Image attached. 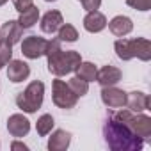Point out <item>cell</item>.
Segmentation results:
<instances>
[{
    "mask_svg": "<svg viewBox=\"0 0 151 151\" xmlns=\"http://www.w3.org/2000/svg\"><path fill=\"white\" fill-rule=\"evenodd\" d=\"M7 2H9V0H0V7H2L4 4H7Z\"/></svg>",
    "mask_w": 151,
    "mask_h": 151,
    "instance_id": "28",
    "label": "cell"
},
{
    "mask_svg": "<svg viewBox=\"0 0 151 151\" xmlns=\"http://www.w3.org/2000/svg\"><path fill=\"white\" fill-rule=\"evenodd\" d=\"M107 27V18L103 13H100L98 9L96 11H87L86 18H84V29L91 34H98L101 32L103 29Z\"/></svg>",
    "mask_w": 151,
    "mask_h": 151,
    "instance_id": "13",
    "label": "cell"
},
{
    "mask_svg": "<svg viewBox=\"0 0 151 151\" xmlns=\"http://www.w3.org/2000/svg\"><path fill=\"white\" fill-rule=\"evenodd\" d=\"M53 126H55L53 117H52L50 114H43V116L37 119V123H36V132H37L39 137H46V135L52 133Z\"/></svg>",
    "mask_w": 151,
    "mask_h": 151,
    "instance_id": "22",
    "label": "cell"
},
{
    "mask_svg": "<svg viewBox=\"0 0 151 151\" xmlns=\"http://www.w3.org/2000/svg\"><path fill=\"white\" fill-rule=\"evenodd\" d=\"M126 4L135 11H149L151 9V0H126Z\"/></svg>",
    "mask_w": 151,
    "mask_h": 151,
    "instance_id": "24",
    "label": "cell"
},
{
    "mask_svg": "<svg viewBox=\"0 0 151 151\" xmlns=\"http://www.w3.org/2000/svg\"><path fill=\"white\" fill-rule=\"evenodd\" d=\"M123 78V71L116 66H103L101 69H98L96 73V82L101 86V87H110V86H116L119 84Z\"/></svg>",
    "mask_w": 151,
    "mask_h": 151,
    "instance_id": "11",
    "label": "cell"
},
{
    "mask_svg": "<svg viewBox=\"0 0 151 151\" xmlns=\"http://www.w3.org/2000/svg\"><path fill=\"white\" fill-rule=\"evenodd\" d=\"M114 50H116V55L121 60H132V59H135V37L133 39L119 37L114 43Z\"/></svg>",
    "mask_w": 151,
    "mask_h": 151,
    "instance_id": "17",
    "label": "cell"
},
{
    "mask_svg": "<svg viewBox=\"0 0 151 151\" xmlns=\"http://www.w3.org/2000/svg\"><path fill=\"white\" fill-rule=\"evenodd\" d=\"M46 60H48V71L55 77H66L71 71L77 69V66L82 62V55L77 50H62L60 41L55 37L48 41L46 46Z\"/></svg>",
    "mask_w": 151,
    "mask_h": 151,
    "instance_id": "2",
    "label": "cell"
},
{
    "mask_svg": "<svg viewBox=\"0 0 151 151\" xmlns=\"http://www.w3.org/2000/svg\"><path fill=\"white\" fill-rule=\"evenodd\" d=\"M46 46H48V39L39 37V36H29L22 41V53L27 59L34 60V59H39L45 55Z\"/></svg>",
    "mask_w": 151,
    "mask_h": 151,
    "instance_id": "6",
    "label": "cell"
},
{
    "mask_svg": "<svg viewBox=\"0 0 151 151\" xmlns=\"http://www.w3.org/2000/svg\"><path fill=\"white\" fill-rule=\"evenodd\" d=\"M68 86H69V89L75 93V96H77V98H82V96H86V94L89 93V82L78 78L77 75L68 80Z\"/></svg>",
    "mask_w": 151,
    "mask_h": 151,
    "instance_id": "23",
    "label": "cell"
},
{
    "mask_svg": "<svg viewBox=\"0 0 151 151\" xmlns=\"http://www.w3.org/2000/svg\"><path fill=\"white\" fill-rule=\"evenodd\" d=\"M45 2H57V0H45Z\"/></svg>",
    "mask_w": 151,
    "mask_h": 151,
    "instance_id": "29",
    "label": "cell"
},
{
    "mask_svg": "<svg viewBox=\"0 0 151 151\" xmlns=\"http://www.w3.org/2000/svg\"><path fill=\"white\" fill-rule=\"evenodd\" d=\"M39 20V9L36 6H30L29 9H25L23 13H20V18H18V23L22 25V29H32Z\"/></svg>",
    "mask_w": 151,
    "mask_h": 151,
    "instance_id": "18",
    "label": "cell"
},
{
    "mask_svg": "<svg viewBox=\"0 0 151 151\" xmlns=\"http://www.w3.org/2000/svg\"><path fill=\"white\" fill-rule=\"evenodd\" d=\"M11 149H13V151H27L29 147H27V144H23V142H20V140H14V142L11 144Z\"/></svg>",
    "mask_w": 151,
    "mask_h": 151,
    "instance_id": "27",
    "label": "cell"
},
{
    "mask_svg": "<svg viewBox=\"0 0 151 151\" xmlns=\"http://www.w3.org/2000/svg\"><path fill=\"white\" fill-rule=\"evenodd\" d=\"M13 4H14V9L18 13H23L25 9H29L30 6H34V0H13Z\"/></svg>",
    "mask_w": 151,
    "mask_h": 151,
    "instance_id": "25",
    "label": "cell"
},
{
    "mask_svg": "<svg viewBox=\"0 0 151 151\" xmlns=\"http://www.w3.org/2000/svg\"><path fill=\"white\" fill-rule=\"evenodd\" d=\"M55 34H57V39H59L60 43H62V41H66V43H75V41L78 39V30L75 29L71 23H62Z\"/></svg>",
    "mask_w": 151,
    "mask_h": 151,
    "instance_id": "21",
    "label": "cell"
},
{
    "mask_svg": "<svg viewBox=\"0 0 151 151\" xmlns=\"http://www.w3.org/2000/svg\"><path fill=\"white\" fill-rule=\"evenodd\" d=\"M62 23H64V18H62L60 11L52 9V11H48V13L41 18L39 27H41V30H43L45 34H55Z\"/></svg>",
    "mask_w": 151,
    "mask_h": 151,
    "instance_id": "15",
    "label": "cell"
},
{
    "mask_svg": "<svg viewBox=\"0 0 151 151\" xmlns=\"http://www.w3.org/2000/svg\"><path fill=\"white\" fill-rule=\"evenodd\" d=\"M7 132L13 137L22 139V137L29 135V132H30V121L23 114H13L7 119Z\"/></svg>",
    "mask_w": 151,
    "mask_h": 151,
    "instance_id": "10",
    "label": "cell"
},
{
    "mask_svg": "<svg viewBox=\"0 0 151 151\" xmlns=\"http://www.w3.org/2000/svg\"><path fill=\"white\" fill-rule=\"evenodd\" d=\"M2 68H4V64H2V62H0V69H2Z\"/></svg>",
    "mask_w": 151,
    "mask_h": 151,
    "instance_id": "30",
    "label": "cell"
},
{
    "mask_svg": "<svg viewBox=\"0 0 151 151\" xmlns=\"http://www.w3.org/2000/svg\"><path fill=\"white\" fill-rule=\"evenodd\" d=\"M80 4L86 11H96L101 6V0H80Z\"/></svg>",
    "mask_w": 151,
    "mask_h": 151,
    "instance_id": "26",
    "label": "cell"
},
{
    "mask_svg": "<svg viewBox=\"0 0 151 151\" xmlns=\"http://www.w3.org/2000/svg\"><path fill=\"white\" fill-rule=\"evenodd\" d=\"M75 73H77V77L86 80V82H94L96 80V73H98V68L93 64V62H80L77 66V69H75Z\"/></svg>",
    "mask_w": 151,
    "mask_h": 151,
    "instance_id": "19",
    "label": "cell"
},
{
    "mask_svg": "<svg viewBox=\"0 0 151 151\" xmlns=\"http://www.w3.org/2000/svg\"><path fill=\"white\" fill-rule=\"evenodd\" d=\"M101 101L109 109H123L126 107V94L123 89H117L116 86L110 87H101Z\"/></svg>",
    "mask_w": 151,
    "mask_h": 151,
    "instance_id": "7",
    "label": "cell"
},
{
    "mask_svg": "<svg viewBox=\"0 0 151 151\" xmlns=\"http://www.w3.org/2000/svg\"><path fill=\"white\" fill-rule=\"evenodd\" d=\"M135 57L139 60H151V43L146 37H135Z\"/></svg>",
    "mask_w": 151,
    "mask_h": 151,
    "instance_id": "20",
    "label": "cell"
},
{
    "mask_svg": "<svg viewBox=\"0 0 151 151\" xmlns=\"http://www.w3.org/2000/svg\"><path fill=\"white\" fill-rule=\"evenodd\" d=\"M103 139L112 151H140L144 147V140L110 114L103 123Z\"/></svg>",
    "mask_w": 151,
    "mask_h": 151,
    "instance_id": "1",
    "label": "cell"
},
{
    "mask_svg": "<svg viewBox=\"0 0 151 151\" xmlns=\"http://www.w3.org/2000/svg\"><path fill=\"white\" fill-rule=\"evenodd\" d=\"M107 25H109V30H110L116 37H124V36H128V34L133 30V22H132V18L123 16V14L114 16L110 22H107Z\"/></svg>",
    "mask_w": 151,
    "mask_h": 151,
    "instance_id": "12",
    "label": "cell"
},
{
    "mask_svg": "<svg viewBox=\"0 0 151 151\" xmlns=\"http://www.w3.org/2000/svg\"><path fill=\"white\" fill-rule=\"evenodd\" d=\"M43 100H45V84L41 80H34L25 87V91L18 93L16 105L25 114H34L41 109Z\"/></svg>",
    "mask_w": 151,
    "mask_h": 151,
    "instance_id": "4",
    "label": "cell"
},
{
    "mask_svg": "<svg viewBox=\"0 0 151 151\" xmlns=\"http://www.w3.org/2000/svg\"><path fill=\"white\" fill-rule=\"evenodd\" d=\"M23 37V29L18 23V20H9L0 27V41H4L7 45H16Z\"/></svg>",
    "mask_w": 151,
    "mask_h": 151,
    "instance_id": "8",
    "label": "cell"
},
{
    "mask_svg": "<svg viewBox=\"0 0 151 151\" xmlns=\"http://www.w3.org/2000/svg\"><path fill=\"white\" fill-rule=\"evenodd\" d=\"M29 75H30V68L27 62H23L20 59H11L7 62V78L13 84H20V82L27 80Z\"/></svg>",
    "mask_w": 151,
    "mask_h": 151,
    "instance_id": "9",
    "label": "cell"
},
{
    "mask_svg": "<svg viewBox=\"0 0 151 151\" xmlns=\"http://www.w3.org/2000/svg\"><path fill=\"white\" fill-rule=\"evenodd\" d=\"M149 105H151V101L146 93L133 91V93L126 94V107L132 112H146V110H149Z\"/></svg>",
    "mask_w": 151,
    "mask_h": 151,
    "instance_id": "14",
    "label": "cell"
},
{
    "mask_svg": "<svg viewBox=\"0 0 151 151\" xmlns=\"http://www.w3.org/2000/svg\"><path fill=\"white\" fill-rule=\"evenodd\" d=\"M112 117L124 123L135 135H139L144 144H151V117L144 112H132L130 109H119L116 112H110Z\"/></svg>",
    "mask_w": 151,
    "mask_h": 151,
    "instance_id": "3",
    "label": "cell"
},
{
    "mask_svg": "<svg viewBox=\"0 0 151 151\" xmlns=\"http://www.w3.org/2000/svg\"><path fill=\"white\" fill-rule=\"evenodd\" d=\"M71 144V133L66 130H55L52 137L48 139V149L50 151H66Z\"/></svg>",
    "mask_w": 151,
    "mask_h": 151,
    "instance_id": "16",
    "label": "cell"
},
{
    "mask_svg": "<svg viewBox=\"0 0 151 151\" xmlns=\"http://www.w3.org/2000/svg\"><path fill=\"white\" fill-rule=\"evenodd\" d=\"M52 100H53L55 107L64 109V110L73 109L78 101V98L75 96V93L69 89L68 82L60 80V77H57V80H53V84H52Z\"/></svg>",
    "mask_w": 151,
    "mask_h": 151,
    "instance_id": "5",
    "label": "cell"
}]
</instances>
